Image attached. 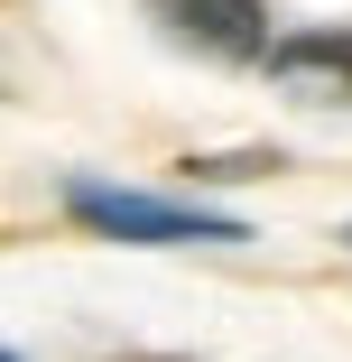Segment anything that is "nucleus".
<instances>
[{
    "label": "nucleus",
    "mask_w": 352,
    "mask_h": 362,
    "mask_svg": "<svg viewBox=\"0 0 352 362\" xmlns=\"http://www.w3.org/2000/svg\"><path fill=\"white\" fill-rule=\"evenodd\" d=\"M65 214L102 242H250L241 214L186 204V195H139V186H102V177H65Z\"/></svg>",
    "instance_id": "1"
},
{
    "label": "nucleus",
    "mask_w": 352,
    "mask_h": 362,
    "mask_svg": "<svg viewBox=\"0 0 352 362\" xmlns=\"http://www.w3.org/2000/svg\"><path fill=\"white\" fill-rule=\"evenodd\" d=\"M149 28L204 65H269V10L260 0H149Z\"/></svg>",
    "instance_id": "2"
},
{
    "label": "nucleus",
    "mask_w": 352,
    "mask_h": 362,
    "mask_svg": "<svg viewBox=\"0 0 352 362\" xmlns=\"http://www.w3.org/2000/svg\"><path fill=\"white\" fill-rule=\"evenodd\" d=\"M260 75L288 93V103H306V112L352 103V28H297V37H278Z\"/></svg>",
    "instance_id": "3"
},
{
    "label": "nucleus",
    "mask_w": 352,
    "mask_h": 362,
    "mask_svg": "<svg viewBox=\"0 0 352 362\" xmlns=\"http://www.w3.org/2000/svg\"><path fill=\"white\" fill-rule=\"evenodd\" d=\"M102 362H186V353H102Z\"/></svg>",
    "instance_id": "4"
}]
</instances>
